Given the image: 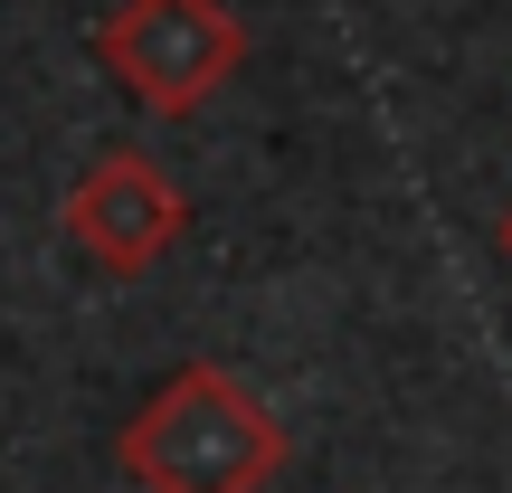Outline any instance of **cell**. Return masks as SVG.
<instances>
[{
	"label": "cell",
	"mask_w": 512,
	"mask_h": 493,
	"mask_svg": "<svg viewBox=\"0 0 512 493\" xmlns=\"http://www.w3.org/2000/svg\"><path fill=\"white\" fill-rule=\"evenodd\" d=\"M494 247H503V266H512V209H503V219H494Z\"/></svg>",
	"instance_id": "obj_4"
},
{
	"label": "cell",
	"mask_w": 512,
	"mask_h": 493,
	"mask_svg": "<svg viewBox=\"0 0 512 493\" xmlns=\"http://www.w3.org/2000/svg\"><path fill=\"white\" fill-rule=\"evenodd\" d=\"M114 475L143 493H266L285 475V427L238 370L181 361L114 437Z\"/></svg>",
	"instance_id": "obj_1"
},
{
	"label": "cell",
	"mask_w": 512,
	"mask_h": 493,
	"mask_svg": "<svg viewBox=\"0 0 512 493\" xmlns=\"http://www.w3.org/2000/svg\"><path fill=\"white\" fill-rule=\"evenodd\" d=\"M57 228H67V247L86 256V266L143 275V266H162V256L190 238V190L171 181L152 152H124V143H114V152H95V162L76 171Z\"/></svg>",
	"instance_id": "obj_3"
},
{
	"label": "cell",
	"mask_w": 512,
	"mask_h": 493,
	"mask_svg": "<svg viewBox=\"0 0 512 493\" xmlns=\"http://www.w3.org/2000/svg\"><path fill=\"white\" fill-rule=\"evenodd\" d=\"M95 57L143 114H200L247 67V19L228 0H114L95 19Z\"/></svg>",
	"instance_id": "obj_2"
}]
</instances>
